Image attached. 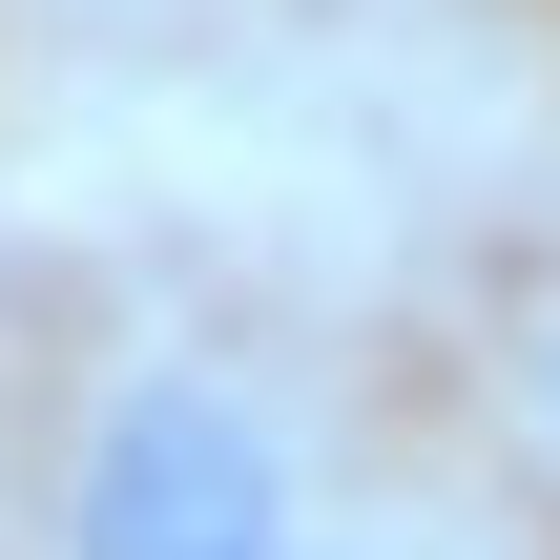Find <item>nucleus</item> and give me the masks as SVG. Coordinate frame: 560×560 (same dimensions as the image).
<instances>
[{
	"mask_svg": "<svg viewBox=\"0 0 560 560\" xmlns=\"http://www.w3.org/2000/svg\"><path fill=\"white\" fill-rule=\"evenodd\" d=\"M62 560H312V436L229 353H125L62 436Z\"/></svg>",
	"mask_w": 560,
	"mask_h": 560,
	"instance_id": "nucleus-1",
	"label": "nucleus"
},
{
	"mask_svg": "<svg viewBox=\"0 0 560 560\" xmlns=\"http://www.w3.org/2000/svg\"><path fill=\"white\" fill-rule=\"evenodd\" d=\"M312 560H332V540H312Z\"/></svg>",
	"mask_w": 560,
	"mask_h": 560,
	"instance_id": "nucleus-3",
	"label": "nucleus"
},
{
	"mask_svg": "<svg viewBox=\"0 0 560 560\" xmlns=\"http://www.w3.org/2000/svg\"><path fill=\"white\" fill-rule=\"evenodd\" d=\"M520 395H540V457H560V312H540V374H520Z\"/></svg>",
	"mask_w": 560,
	"mask_h": 560,
	"instance_id": "nucleus-2",
	"label": "nucleus"
}]
</instances>
